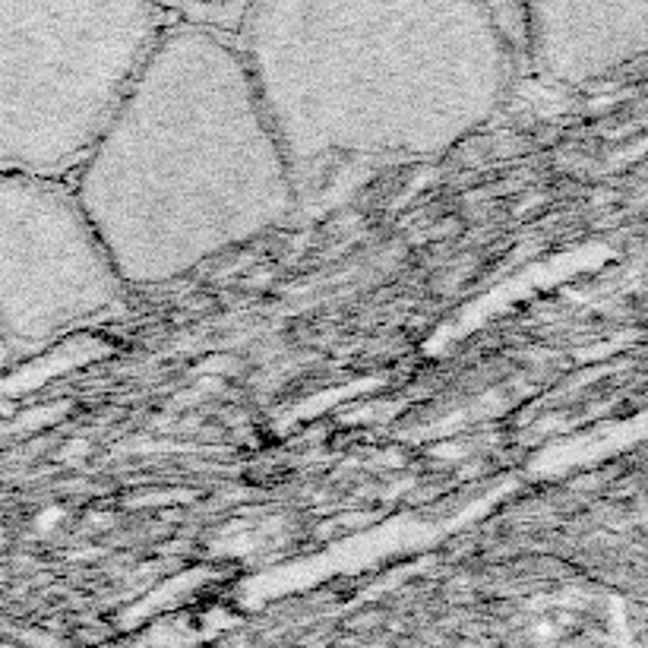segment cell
I'll use <instances>...</instances> for the list:
<instances>
[{"label":"cell","instance_id":"obj_5","mask_svg":"<svg viewBox=\"0 0 648 648\" xmlns=\"http://www.w3.org/2000/svg\"><path fill=\"white\" fill-rule=\"evenodd\" d=\"M522 48L541 80L589 89L648 55V0H541L522 7Z\"/></svg>","mask_w":648,"mask_h":648},{"label":"cell","instance_id":"obj_2","mask_svg":"<svg viewBox=\"0 0 648 648\" xmlns=\"http://www.w3.org/2000/svg\"><path fill=\"white\" fill-rule=\"evenodd\" d=\"M70 187L127 292L263 238L300 196L238 35L174 16Z\"/></svg>","mask_w":648,"mask_h":648},{"label":"cell","instance_id":"obj_4","mask_svg":"<svg viewBox=\"0 0 648 648\" xmlns=\"http://www.w3.org/2000/svg\"><path fill=\"white\" fill-rule=\"evenodd\" d=\"M127 285L70 181L0 171V345L32 352L109 317Z\"/></svg>","mask_w":648,"mask_h":648},{"label":"cell","instance_id":"obj_3","mask_svg":"<svg viewBox=\"0 0 648 648\" xmlns=\"http://www.w3.org/2000/svg\"><path fill=\"white\" fill-rule=\"evenodd\" d=\"M168 23L146 0H0V171L70 181Z\"/></svg>","mask_w":648,"mask_h":648},{"label":"cell","instance_id":"obj_1","mask_svg":"<svg viewBox=\"0 0 648 648\" xmlns=\"http://www.w3.org/2000/svg\"><path fill=\"white\" fill-rule=\"evenodd\" d=\"M478 0H260L238 32L297 193L336 164L436 159L503 109L522 20Z\"/></svg>","mask_w":648,"mask_h":648}]
</instances>
